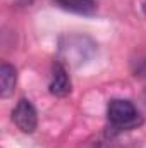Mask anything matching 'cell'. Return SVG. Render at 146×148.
Here are the masks:
<instances>
[{
	"label": "cell",
	"mask_w": 146,
	"mask_h": 148,
	"mask_svg": "<svg viewBox=\"0 0 146 148\" xmlns=\"http://www.w3.org/2000/svg\"><path fill=\"white\" fill-rule=\"evenodd\" d=\"M145 10H146V5H145Z\"/></svg>",
	"instance_id": "8"
},
{
	"label": "cell",
	"mask_w": 146,
	"mask_h": 148,
	"mask_svg": "<svg viewBox=\"0 0 146 148\" xmlns=\"http://www.w3.org/2000/svg\"><path fill=\"white\" fill-rule=\"evenodd\" d=\"M95 148H117V145H115V141H112V140H105V141L96 143Z\"/></svg>",
	"instance_id": "6"
},
{
	"label": "cell",
	"mask_w": 146,
	"mask_h": 148,
	"mask_svg": "<svg viewBox=\"0 0 146 148\" xmlns=\"http://www.w3.org/2000/svg\"><path fill=\"white\" fill-rule=\"evenodd\" d=\"M50 93L55 97H67L71 93V77L65 71V67L57 62L52 73V81H50Z\"/></svg>",
	"instance_id": "3"
},
{
	"label": "cell",
	"mask_w": 146,
	"mask_h": 148,
	"mask_svg": "<svg viewBox=\"0 0 146 148\" xmlns=\"http://www.w3.org/2000/svg\"><path fill=\"white\" fill-rule=\"evenodd\" d=\"M16 83H17V71L14 66L3 62L0 66V97L2 98H9L14 90H16Z\"/></svg>",
	"instance_id": "4"
},
{
	"label": "cell",
	"mask_w": 146,
	"mask_h": 148,
	"mask_svg": "<svg viewBox=\"0 0 146 148\" xmlns=\"http://www.w3.org/2000/svg\"><path fill=\"white\" fill-rule=\"evenodd\" d=\"M143 98H145V102H146V90H145V93H143Z\"/></svg>",
	"instance_id": "7"
},
{
	"label": "cell",
	"mask_w": 146,
	"mask_h": 148,
	"mask_svg": "<svg viewBox=\"0 0 146 148\" xmlns=\"http://www.w3.org/2000/svg\"><path fill=\"white\" fill-rule=\"evenodd\" d=\"M107 117L113 131H129L143 124V117L129 100L115 98L107 107Z\"/></svg>",
	"instance_id": "1"
},
{
	"label": "cell",
	"mask_w": 146,
	"mask_h": 148,
	"mask_svg": "<svg viewBox=\"0 0 146 148\" xmlns=\"http://www.w3.org/2000/svg\"><path fill=\"white\" fill-rule=\"evenodd\" d=\"M62 9L71 10L76 14L91 16L96 12V2L95 0H55Z\"/></svg>",
	"instance_id": "5"
},
{
	"label": "cell",
	"mask_w": 146,
	"mask_h": 148,
	"mask_svg": "<svg viewBox=\"0 0 146 148\" xmlns=\"http://www.w3.org/2000/svg\"><path fill=\"white\" fill-rule=\"evenodd\" d=\"M12 121L23 133H33L38 126V114L35 105L29 100L21 98L12 110Z\"/></svg>",
	"instance_id": "2"
}]
</instances>
